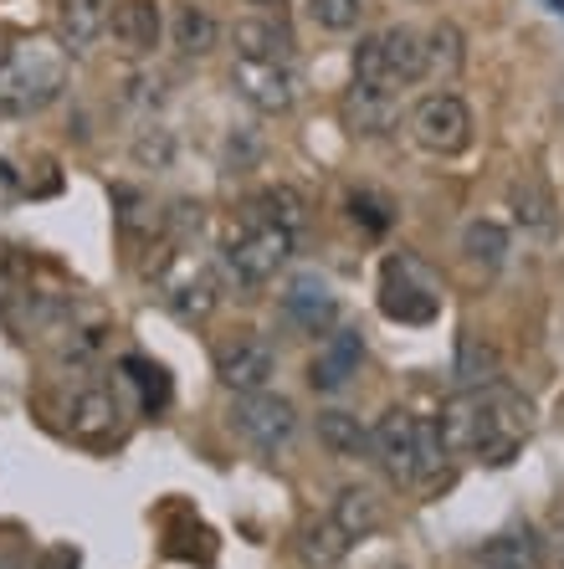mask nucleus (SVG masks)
I'll list each match as a JSON object with an SVG mask.
<instances>
[{
    "mask_svg": "<svg viewBox=\"0 0 564 569\" xmlns=\"http://www.w3.org/2000/svg\"><path fill=\"white\" fill-rule=\"evenodd\" d=\"M67 82V47H52V41H16L11 52H0V113H41L62 93Z\"/></svg>",
    "mask_w": 564,
    "mask_h": 569,
    "instance_id": "f257e3e1",
    "label": "nucleus"
},
{
    "mask_svg": "<svg viewBox=\"0 0 564 569\" xmlns=\"http://www.w3.org/2000/svg\"><path fill=\"white\" fill-rule=\"evenodd\" d=\"M534 431V406L508 385H487L483 390V421H477V447L473 457L487 467H508L513 451Z\"/></svg>",
    "mask_w": 564,
    "mask_h": 569,
    "instance_id": "f03ea898",
    "label": "nucleus"
},
{
    "mask_svg": "<svg viewBox=\"0 0 564 569\" xmlns=\"http://www.w3.org/2000/svg\"><path fill=\"white\" fill-rule=\"evenodd\" d=\"M293 257V231L273 221H251L231 247H226V272L241 282V288H263L283 272V262Z\"/></svg>",
    "mask_w": 564,
    "mask_h": 569,
    "instance_id": "7ed1b4c3",
    "label": "nucleus"
},
{
    "mask_svg": "<svg viewBox=\"0 0 564 569\" xmlns=\"http://www.w3.org/2000/svg\"><path fill=\"white\" fill-rule=\"evenodd\" d=\"M410 139H416L426 154L452 159L473 144V113H467V103H462L457 93L420 98V103L410 108Z\"/></svg>",
    "mask_w": 564,
    "mask_h": 569,
    "instance_id": "20e7f679",
    "label": "nucleus"
},
{
    "mask_svg": "<svg viewBox=\"0 0 564 569\" xmlns=\"http://www.w3.org/2000/svg\"><path fill=\"white\" fill-rule=\"evenodd\" d=\"M231 426H237V437L247 441V447H257L263 457H277V451L298 437V411H293L288 396H267V390H257V396L237 400Z\"/></svg>",
    "mask_w": 564,
    "mask_h": 569,
    "instance_id": "39448f33",
    "label": "nucleus"
},
{
    "mask_svg": "<svg viewBox=\"0 0 564 569\" xmlns=\"http://www.w3.org/2000/svg\"><path fill=\"white\" fill-rule=\"evenodd\" d=\"M369 457L385 467L390 482H420V462H416V416L410 411H385L369 431Z\"/></svg>",
    "mask_w": 564,
    "mask_h": 569,
    "instance_id": "423d86ee",
    "label": "nucleus"
},
{
    "mask_svg": "<svg viewBox=\"0 0 564 569\" xmlns=\"http://www.w3.org/2000/svg\"><path fill=\"white\" fill-rule=\"evenodd\" d=\"M436 288L420 278L416 262H390L380 282V313L395 323H432L436 318Z\"/></svg>",
    "mask_w": 564,
    "mask_h": 569,
    "instance_id": "0eeeda50",
    "label": "nucleus"
},
{
    "mask_svg": "<svg viewBox=\"0 0 564 569\" xmlns=\"http://www.w3.org/2000/svg\"><path fill=\"white\" fill-rule=\"evenodd\" d=\"M231 82L257 113H288L298 103V78H293L288 62H247V57H237Z\"/></svg>",
    "mask_w": 564,
    "mask_h": 569,
    "instance_id": "6e6552de",
    "label": "nucleus"
},
{
    "mask_svg": "<svg viewBox=\"0 0 564 569\" xmlns=\"http://www.w3.org/2000/svg\"><path fill=\"white\" fill-rule=\"evenodd\" d=\"M359 359H365V333L359 329H328V339L318 345L314 365H308V385L334 396L359 375Z\"/></svg>",
    "mask_w": 564,
    "mask_h": 569,
    "instance_id": "1a4fd4ad",
    "label": "nucleus"
},
{
    "mask_svg": "<svg viewBox=\"0 0 564 569\" xmlns=\"http://www.w3.org/2000/svg\"><path fill=\"white\" fill-rule=\"evenodd\" d=\"M277 370V355L267 339H237V345H226L221 359H216V375H221L226 390H237V396H257L267 390Z\"/></svg>",
    "mask_w": 564,
    "mask_h": 569,
    "instance_id": "9d476101",
    "label": "nucleus"
},
{
    "mask_svg": "<svg viewBox=\"0 0 564 569\" xmlns=\"http://www.w3.org/2000/svg\"><path fill=\"white\" fill-rule=\"evenodd\" d=\"M283 318L303 333H328L334 323H339V298L328 292L324 278L303 272V278H293L288 292H283Z\"/></svg>",
    "mask_w": 564,
    "mask_h": 569,
    "instance_id": "9b49d317",
    "label": "nucleus"
},
{
    "mask_svg": "<svg viewBox=\"0 0 564 569\" xmlns=\"http://www.w3.org/2000/svg\"><path fill=\"white\" fill-rule=\"evenodd\" d=\"M108 31H113V47L129 57H149L165 37V16H159L155 0H113L108 11Z\"/></svg>",
    "mask_w": 564,
    "mask_h": 569,
    "instance_id": "f8f14e48",
    "label": "nucleus"
},
{
    "mask_svg": "<svg viewBox=\"0 0 564 569\" xmlns=\"http://www.w3.org/2000/svg\"><path fill=\"white\" fill-rule=\"evenodd\" d=\"M108 11H113V0H57V37H62L67 52H88L108 31Z\"/></svg>",
    "mask_w": 564,
    "mask_h": 569,
    "instance_id": "ddd939ff",
    "label": "nucleus"
},
{
    "mask_svg": "<svg viewBox=\"0 0 564 569\" xmlns=\"http://www.w3.org/2000/svg\"><path fill=\"white\" fill-rule=\"evenodd\" d=\"M344 119H349V129L355 133H385L395 119H400V108H395L390 88H369V82H355L349 88V98H344Z\"/></svg>",
    "mask_w": 564,
    "mask_h": 569,
    "instance_id": "4468645a",
    "label": "nucleus"
},
{
    "mask_svg": "<svg viewBox=\"0 0 564 569\" xmlns=\"http://www.w3.org/2000/svg\"><path fill=\"white\" fill-rule=\"evenodd\" d=\"M380 47H385V72H390V88L426 78V41H420L416 27L380 31Z\"/></svg>",
    "mask_w": 564,
    "mask_h": 569,
    "instance_id": "2eb2a0df",
    "label": "nucleus"
},
{
    "mask_svg": "<svg viewBox=\"0 0 564 569\" xmlns=\"http://www.w3.org/2000/svg\"><path fill=\"white\" fill-rule=\"evenodd\" d=\"M349 533L334 523V513L328 518H314L308 529L298 533V555H303V565H314V569H334L344 555H349Z\"/></svg>",
    "mask_w": 564,
    "mask_h": 569,
    "instance_id": "dca6fc26",
    "label": "nucleus"
},
{
    "mask_svg": "<svg viewBox=\"0 0 564 569\" xmlns=\"http://www.w3.org/2000/svg\"><path fill=\"white\" fill-rule=\"evenodd\" d=\"M165 303H170V313L180 318V323H200V318H210V308H216V282H210L206 272L170 278L165 282Z\"/></svg>",
    "mask_w": 564,
    "mask_h": 569,
    "instance_id": "f3484780",
    "label": "nucleus"
},
{
    "mask_svg": "<svg viewBox=\"0 0 564 569\" xmlns=\"http://www.w3.org/2000/svg\"><path fill=\"white\" fill-rule=\"evenodd\" d=\"M426 78L432 82H452L462 72V62H467V41H462V31L452 27V21H436L432 31H426Z\"/></svg>",
    "mask_w": 564,
    "mask_h": 569,
    "instance_id": "a211bd4d",
    "label": "nucleus"
},
{
    "mask_svg": "<svg viewBox=\"0 0 564 569\" xmlns=\"http://www.w3.org/2000/svg\"><path fill=\"white\" fill-rule=\"evenodd\" d=\"M477 421H483V390H467V396L446 400L442 411V441L446 451H473L477 447Z\"/></svg>",
    "mask_w": 564,
    "mask_h": 569,
    "instance_id": "6ab92c4d",
    "label": "nucleus"
},
{
    "mask_svg": "<svg viewBox=\"0 0 564 569\" xmlns=\"http://www.w3.org/2000/svg\"><path fill=\"white\" fill-rule=\"evenodd\" d=\"M231 41H237V57L247 62H288V31L273 27V21H237L231 27Z\"/></svg>",
    "mask_w": 564,
    "mask_h": 569,
    "instance_id": "aec40b11",
    "label": "nucleus"
},
{
    "mask_svg": "<svg viewBox=\"0 0 564 569\" xmlns=\"http://www.w3.org/2000/svg\"><path fill=\"white\" fill-rule=\"evenodd\" d=\"M334 523H339L349 539H369V533L385 523V508L369 488H344L339 503H334Z\"/></svg>",
    "mask_w": 564,
    "mask_h": 569,
    "instance_id": "412c9836",
    "label": "nucleus"
},
{
    "mask_svg": "<svg viewBox=\"0 0 564 569\" xmlns=\"http://www.w3.org/2000/svg\"><path fill=\"white\" fill-rule=\"evenodd\" d=\"M508 200H513V216H518V226H524V231H538V237H544V231L554 226V196H550V186H544L538 174L513 180Z\"/></svg>",
    "mask_w": 564,
    "mask_h": 569,
    "instance_id": "4be33fe9",
    "label": "nucleus"
},
{
    "mask_svg": "<svg viewBox=\"0 0 564 569\" xmlns=\"http://www.w3.org/2000/svg\"><path fill=\"white\" fill-rule=\"evenodd\" d=\"M318 447H324L328 457H365L369 431L359 426V416H349V411H318Z\"/></svg>",
    "mask_w": 564,
    "mask_h": 569,
    "instance_id": "5701e85b",
    "label": "nucleus"
},
{
    "mask_svg": "<svg viewBox=\"0 0 564 569\" xmlns=\"http://www.w3.org/2000/svg\"><path fill=\"white\" fill-rule=\"evenodd\" d=\"M462 252H467L473 267H483V272H498L508 262V231L498 221H473L462 231Z\"/></svg>",
    "mask_w": 564,
    "mask_h": 569,
    "instance_id": "b1692460",
    "label": "nucleus"
},
{
    "mask_svg": "<svg viewBox=\"0 0 564 569\" xmlns=\"http://www.w3.org/2000/svg\"><path fill=\"white\" fill-rule=\"evenodd\" d=\"M170 37H175V47H180L185 57H206L210 47H216V37H221V27H216L200 6H175Z\"/></svg>",
    "mask_w": 564,
    "mask_h": 569,
    "instance_id": "393cba45",
    "label": "nucleus"
},
{
    "mask_svg": "<svg viewBox=\"0 0 564 569\" xmlns=\"http://www.w3.org/2000/svg\"><path fill=\"white\" fill-rule=\"evenodd\" d=\"M457 375L467 390H487V385H498V355L493 345H483L477 333H462L457 339Z\"/></svg>",
    "mask_w": 564,
    "mask_h": 569,
    "instance_id": "a878e982",
    "label": "nucleus"
},
{
    "mask_svg": "<svg viewBox=\"0 0 564 569\" xmlns=\"http://www.w3.org/2000/svg\"><path fill=\"white\" fill-rule=\"evenodd\" d=\"M251 211H257V221H273L283 231H298L308 221V206H303V196L293 186H267L263 196L251 200Z\"/></svg>",
    "mask_w": 564,
    "mask_h": 569,
    "instance_id": "bb28decb",
    "label": "nucleus"
},
{
    "mask_svg": "<svg viewBox=\"0 0 564 569\" xmlns=\"http://www.w3.org/2000/svg\"><path fill=\"white\" fill-rule=\"evenodd\" d=\"M113 426H119V400L108 396V390H88V396L72 406V431H78V437H88V441L108 437Z\"/></svg>",
    "mask_w": 564,
    "mask_h": 569,
    "instance_id": "cd10ccee",
    "label": "nucleus"
},
{
    "mask_svg": "<svg viewBox=\"0 0 564 569\" xmlns=\"http://www.w3.org/2000/svg\"><path fill=\"white\" fill-rule=\"evenodd\" d=\"M483 559L493 569H534L538 565V543L528 529H513V533H498V539L483 549Z\"/></svg>",
    "mask_w": 564,
    "mask_h": 569,
    "instance_id": "c85d7f7f",
    "label": "nucleus"
},
{
    "mask_svg": "<svg viewBox=\"0 0 564 569\" xmlns=\"http://www.w3.org/2000/svg\"><path fill=\"white\" fill-rule=\"evenodd\" d=\"M123 370L139 380V390H145V411H165V400H170V380H165V370L159 365H149V359H123Z\"/></svg>",
    "mask_w": 564,
    "mask_h": 569,
    "instance_id": "c756f323",
    "label": "nucleus"
},
{
    "mask_svg": "<svg viewBox=\"0 0 564 569\" xmlns=\"http://www.w3.org/2000/svg\"><path fill=\"white\" fill-rule=\"evenodd\" d=\"M416 462H420V482H426V477H436V472H442V462H446L442 426L420 421V416H416Z\"/></svg>",
    "mask_w": 564,
    "mask_h": 569,
    "instance_id": "7c9ffc66",
    "label": "nucleus"
},
{
    "mask_svg": "<svg viewBox=\"0 0 564 569\" xmlns=\"http://www.w3.org/2000/svg\"><path fill=\"white\" fill-rule=\"evenodd\" d=\"M133 159L145 164V170H165L175 159V139H170V129H159V123H149L139 139H133Z\"/></svg>",
    "mask_w": 564,
    "mask_h": 569,
    "instance_id": "2f4dec72",
    "label": "nucleus"
},
{
    "mask_svg": "<svg viewBox=\"0 0 564 569\" xmlns=\"http://www.w3.org/2000/svg\"><path fill=\"white\" fill-rule=\"evenodd\" d=\"M359 6H365V0H308V16H314L324 31H355Z\"/></svg>",
    "mask_w": 564,
    "mask_h": 569,
    "instance_id": "473e14b6",
    "label": "nucleus"
},
{
    "mask_svg": "<svg viewBox=\"0 0 564 569\" xmlns=\"http://www.w3.org/2000/svg\"><path fill=\"white\" fill-rule=\"evenodd\" d=\"M355 82H369V88H390V72H385V47L380 37H365L355 47Z\"/></svg>",
    "mask_w": 564,
    "mask_h": 569,
    "instance_id": "72a5a7b5",
    "label": "nucleus"
},
{
    "mask_svg": "<svg viewBox=\"0 0 564 569\" xmlns=\"http://www.w3.org/2000/svg\"><path fill=\"white\" fill-rule=\"evenodd\" d=\"M349 216H355V221H365L375 237H380V231H390V206H385L380 196H349Z\"/></svg>",
    "mask_w": 564,
    "mask_h": 569,
    "instance_id": "f704fd0d",
    "label": "nucleus"
},
{
    "mask_svg": "<svg viewBox=\"0 0 564 569\" xmlns=\"http://www.w3.org/2000/svg\"><path fill=\"white\" fill-rule=\"evenodd\" d=\"M200 221H206V206H200V200H175L170 216H165V231H170V237H190V231H200Z\"/></svg>",
    "mask_w": 564,
    "mask_h": 569,
    "instance_id": "c9c22d12",
    "label": "nucleus"
},
{
    "mask_svg": "<svg viewBox=\"0 0 564 569\" xmlns=\"http://www.w3.org/2000/svg\"><path fill=\"white\" fill-rule=\"evenodd\" d=\"M16 196H21V180H16V170L0 159V200H16Z\"/></svg>",
    "mask_w": 564,
    "mask_h": 569,
    "instance_id": "e433bc0d",
    "label": "nucleus"
},
{
    "mask_svg": "<svg viewBox=\"0 0 564 569\" xmlns=\"http://www.w3.org/2000/svg\"><path fill=\"white\" fill-rule=\"evenodd\" d=\"M47 569H78V555H72V549H52V555H47Z\"/></svg>",
    "mask_w": 564,
    "mask_h": 569,
    "instance_id": "4c0bfd02",
    "label": "nucleus"
},
{
    "mask_svg": "<svg viewBox=\"0 0 564 569\" xmlns=\"http://www.w3.org/2000/svg\"><path fill=\"white\" fill-rule=\"evenodd\" d=\"M554 11H564V0H554Z\"/></svg>",
    "mask_w": 564,
    "mask_h": 569,
    "instance_id": "58836bf2",
    "label": "nucleus"
},
{
    "mask_svg": "<svg viewBox=\"0 0 564 569\" xmlns=\"http://www.w3.org/2000/svg\"><path fill=\"white\" fill-rule=\"evenodd\" d=\"M257 6H267V0H257Z\"/></svg>",
    "mask_w": 564,
    "mask_h": 569,
    "instance_id": "ea45409f",
    "label": "nucleus"
}]
</instances>
